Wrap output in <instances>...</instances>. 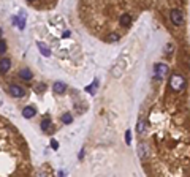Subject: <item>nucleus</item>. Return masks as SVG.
Listing matches in <instances>:
<instances>
[{
  "mask_svg": "<svg viewBox=\"0 0 190 177\" xmlns=\"http://www.w3.org/2000/svg\"><path fill=\"white\" fill-rule=\"evenodd\" d=\"M27 161V147L22 141V136L8 120L0 117V175L29 172L26 168Z\"/></svg>",
  "mask_w": 190,
  "mask_h": 177,
  "instance_id": "f257e3e1",
  "label": "nucleus"
},
{
  "mask_svg": "<svg viewBox=\"0 0 190 177\" xmlns=\"http://www.w3.org/2000/svg\"><path fill=\"white\" fill-rule=\"evenodd\" d=\"M168 84H170V89L173 92H182L185 89V78L179 73H174V74H171Z\"/></svg>",
  "mask_w": 190,
  "mask_h": 177,
  "instance_id": "f03ea898",
  "label": "nucleus"
},
{
  "mask_svg": "<svg viewBox=\"0 0 190 177\" xmlns=\"http://www.w3.org/2000/svg\"><path fill=\"white\" fill-rule=\"evenodd\" d=\"M170 19L174 25H178V27H181V25L184 24L185 21V14L181 8H171L170 10Z\"/></svg>",
  "mask_w": 190,
  "mask_h": 177,
  "instance_id": "7ed1b4c3",
  "label": "nucleus"
},
{
  "mask_svg": "<svg viewBox=\"0 0 190 177\" xmlns=\"http://www.w3.org/2000/svg\"><path fill=\"white\" fill-rule=\"evenodd\" d=\"M8 92L14 96V98H22L24 95H26V89H24L22 86H18V84H11L8 87Z\"/></svg>",
  "mask_w": 190,
  "mask_h": 177,
  "instance_id": "20e7f679",
  "label": "nucleus"
},
{
  "mask_svg": "<svg viewBox=\"0 0 190 177\" xmlns=\"http://www.w3.org/2000/svg\"><path fill=\"white\" fill-rule=\"evenodd\" d=\"M155 74L157 76H160V78H163V76H166L168 74V71H170V68H168V65H165V63H155Z\"/></svg>",
  "mask_w": 190,
  "mask_h": 177,
  "instance_id": "39448f33",
  "label": "nucleus"
},
{
  "mask_svg": "<svg viewBox=\"0 0 190 177\" xmlns=\"http://www.w3.org/2000/svg\"><path fill=\"white\" fill-rule=\"evenodd\" d=\"M138 155H139V158L142 161H146V158L149 157V150H148V145L144 142H139V145H138Z\"/></svg>",
  "mask_w": 190,
  "mask_h": 177,
  "instance_id": "423d86ee",
  "label": "nucleus"
},
{
  "mask_svg": "<svg viewBox=\"0 0 190 177\" xmlns=\"http://www.w3.org/2000/svg\"><path fill=\"white\" fill-rule=\"evenodd\" d=\"M10 66H11V62L8 59H2V60H0V73H2V74H7V71L10 70Z\"/></svg>",
  "mask_w": 190,
  "mask_h": 177,
  "instance_id": "0eeeda50",
  "label": "nucleus"
},
{
  "mask_svg": "<svg viewBox=\"0 0 190 177\" xmlns=\"http://www.w3.org/2000/svg\"><path fill=\"white\" fill-rule=\"evenodd\" d=\"M108 43H117L119 40H121V33H117V32H109L105 38Z\"/></svg>",
  "mask_w": 190,
  "mask_h": 177,
  "instance_id": "6e6552de",
  "label": "nucleus"
},
{
  "mask_svg": "<svg viewBox=\"0 0 190 177\" xmlns=\"http://www.w3.org/2000/svg\"><path fill=\"white\" fill-rule=\"evenodd\" d=\"M51 125H52V123H51V120H49V119L43 120V122H41V128H43V131H46V133H52V131H54V128H52Z\"/></svg>",
  "mask_w": 190,
  "mask_h": 177,
  "instance_id": "1a4fd4ad",
  "label": "nucleus"
},
{
  "mask_svg": "<svg viewBox=\"0 0 190 177\" xmlns=\"http://www.w3.org/2000/svg\"><path fill=\"white\" fill-rule=\"evenodd\" d=\"M19 78H22V79H26V81H29V79H32V73H30V70H27V68H22V70H19Z\"/></svg>",
  "mask_w": 190,
  "mask_h": 177,
  "instance_id": "9d476101",
  "label": "nucleus"
},
{
  "mask_svg": "<svg viewBox=\"0 0 190 177\" xmlns=\"http://www.w3.org/2000/svg\"><path fill=\"white\" fill-rule=\"evenodd\" d=\"M22 116L26 117V119H32V117L35 116V108H32V106H27V108H24V111H22Z\"/></svg>",
  "mask_w": 190,
  "mask_h": 177,
  "instance_id": "9b49d317",
  "label": "nucleus"
},
{
  "mask_svg": "<svg viewBox=\"0 0 190 177\" xmlns=\"http://www.w3.org/2000/svg\"><path fill=\"white\" fill-rule=\"evenodd\" d=\"M54 92L56 93H65L67 92V86L63 82H56L54 84Z\"/></svg>",
  "mask_w": 190,
  "mask_h": 177,
  "instance_id": "f8f14e48",
  "label": "nucleus"
},
{
  "mask_svg": "<svg viewBox=\"0 0 190 177\" xmlns=\"http://www.w3.org/2000/svg\"><path fill=\"white\" fill-rule=\"evenodd\" d=\"M136 131H138V135H142V133H144L146 131V123H144V120H139L138 122V126H136Z\"/></svg>",
  "mask_w": 190,
  "mask_h": 177,
  "instance_id": "ddd939ff",
  "label": "nucleus"
},
{
  "mask_svg": "<svg viewBox=\"0 0 190 177\" xmlns=\"http://www.w3.org/2000/svg\"><path fill=\"white\" fill-rule=\"evenodd\" d=\"M38 47H40V51H41V54H43V56H46V57H48V56L51 54V52H49V49H48L43 43H38Z\"/></svg>",
  "mask_w": 190,
  "mask_h": 177,
  "instance_id": "4468645a",
  "label": "nucleus"
},
{
  "mask_svg": "<svg viewBox=\"0 0 190 177\" xmlns=\"http://www.w3.org/2000/svg\"><path fill=\"white\" fill-rule=\"evenodd\" d=\"M62 122H63V123H67V125L73 122V117L70 116V112H67V114H63V116H62Z\"/></svg>",
  "mask_w": 190,
  "mask_h": 177,
  "instance_id": "2eb2a0df",
  "label": "nucleus"
},
{
  "mask_svg": "<svg viewBox=\"0 0 190 177\" xmlns=\"http://www.w3.org/2000/svg\"><path fill=\"white\" fill-rule=\"evenodd\" d=\"M56 0H38V7H46V5H52Z\"/></svg>",
  "mask_w": 190,
  "mask_h": 177,
  "instance_id": "dca6fc26",
  "label": "nucleus"
},
{
  "mask_svg": "<svg viewBox=\"0 0 190 177\" xmlns=\"http://www.w3.org/2000/svg\"><path fill=\"white\" fill-rule=\"evenodd\" d=\"M97 84H98L97 81H93V82H92L89 87H86V90H87V92H90V93H95V89H97Z\"/></svg>",
  "mask_w": 190,
  "mask_h": 177,
  "instance_id": "f3484780",
  "label": "nucleus"
},
{
  "mask_svg": "<svg viewBox=\"0 0 190 177\" xmlns=\"http://www.w3.org/2000/svg\"><path fill=\"white\" fill-rule=\"evenodd\" d=\"M5 51H7V41L0 40V54H3Z\"/></svg>",
  "mask_w": 190,
  "mask_h": 177,
  "instance_id": "a211bd4d",
  "label": "nucleus"
},
{
  "mask_svg": "<svg viewBox=\"0 0 190 177\" xmlns=\"http://www.w3.org/2000/svg\"><path fill=\"white\" fill-rule=\"evenodd\" d=\"M125 142L130 145L132 144V131L130 130H127V133H125Z\"/></svg>",
  "mask_w": 190,
  "mask_h": 177,
  "instance_id": "6ab92c4d",
  "label": "nucleus"
},
{
  "mask_svg": "<svg viewBox=\"0 0 190 177\" xmlns=\"http://www.w3.org/2000/svg\"><path fill=\"white\" fill-rule=\"evenodd\" d=\"M51 147L57 150V149H59V144H57V141H54V139H52V141H51Z\"/></svg>",
  "mask_w": 190,
  "mask_h": 177,
  "instance_id": "aec40b11",
  "label": "nucleus"
}]
</instances>
